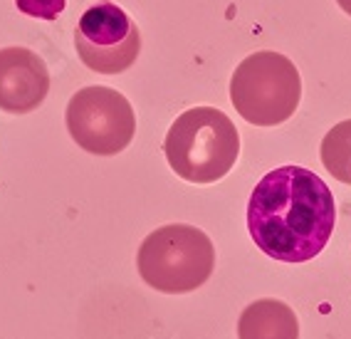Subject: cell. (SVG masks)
Instances as JSON below:
<instances>
[{"label":"cell","instance_id":"cell-11","mask_svg":"<svg viewBox=\"0 0 351 339\" xmlns=\"http://www.w3.org/2000/svg\"><path fill=\"white\" fill-rule=\"evenodd\" d=\"M337 3H339V8H341L346 15H351V0H337Z\"/></svg>","mask_w":351,"mask_h":339},{"label":"cell","instance_id":"cell-10","mask_svg":"<svg viewBox=\"0 0 351 339\" xmlns=\"http://www.w3.org/2000/svg\"><path fill=\"white\" fill-rule=\"evenodd\" d=\"M15 5L23 15L27 18H38V20H57L64 13L67 8V0H15Z\"/></svg>","mask_w":351,"mask_h":339},{"label":"cell","instance_id":"cell-8","mask_svg":"<svg viewBox=\"0 0 351 339\" xmlns=\"http://www.w3.org/2000/svg\"><path fill=\"white\" fill-rule=\"evenodd\" d=\"M238 339H300V320L282 300H255L240 314Z\"/></svg>","mask_w":351,"mask_h":339},{"label":"cell","instance_id":"cell-6","mask_svg":"<svg viewBox=\"0 0 351 339\" xmlns=\"http://www.w3.org/2000/svg\"><path fill=\"white\" fill-rule=\"evenodd\" d=\"M82 65L97 75H119L138 60L141 32L117 3L101 0L84 10L75 27Z\"/></svg>","mask_w":351,"mask_h":339},{"label":"cell","instance_id":"cell-4","mask_svg":"<svg viewBox=\"0 0 351 339\" xmlns=\"http://www.w3.org/2000/svg\"><path fill=\"white\" fill-rule=\"evenodd\" d=\"M300 100V69L280 52L260 50L245 57L230 77V102L247 124H282L297 112Z\"/></svg>","mask_w":351,"mask_h":339},{"label":"cell","instance_id":"cell-3","mask_svg":"<svg viewBox=\"0 0 351 339\" xmlns=\"http://www.w3.org/2000/svg\"><path fill=\"white\" fill-rule=\"evenodd\" d=\"M138 275L166 295H186L203 288L215 268V248L201 228L171 223L149 233L136 255Z\"/></svg>","mask_w":351,"mask_h":339},{"label":"cell","instance_id":"cell-1","mask_svg":"<svg viewBox=\"0 0 351 339\" xmlns=\"http://www.w3.org/2000/svg\"><path fill=\"white\" fill-rule=\"evenodd\" d=\"M337 226V203L314 171L280 166L260 178L247 201V231L280 263H307L326 248Z\"/></svg>","mask_w":351,"mask_h":339},{"label":"cell","instance_id":"cell-9","mask_svg":"<svg viewBox=\"0 0 351 339\" xmlns=\"http://www.w3.org/2000/svg\"><path fill=\"white\" fill-rule=\"evenodd\" d=\"M322 163L337 181L351 186V119L334 124L322 139Z\"/></svg>","mask_w":351,"mask_h":339},{"label":"cell","instance_id":"cell-2","mask_svg":"<svg viewBox=\"0 0 351 339\" xmlns=\"http://www.w3.org/2000/svg\"><path fill=\"white\" fill-rule=\"evenodd\" d=\"M163 154L176 176L206 186L232 171L240 156V134L226 112L193 107L176 117L163 139Z\"/></svg>","mask_w":351,"mask_h":339},{"label":"cell","instance_id":"cell-5","mask_svg":"<svg viewBox=\"0 0 351 339\" xmlns=\"http://www.w3.org/2000/svg\"><path fill=\"white\" fill-rule=\"evenodd\" d=\"M67 132L80 149L95 156H117L134 141L136 114L132 102L112 87H84L67 102Z\"/></svg>","mask_w":351,"mask_h":339},{"label":"cell","instance_id":"cell-7","mask_svg":"<svg viewBox=\"0 0 351 339\" xmlns=\"http://www.w3.org/2000/svg\"><path fill=\"white\" fill-rule=\"evenodd\" d=\"M50 95V69L38 52L27 47L0 50V109L30 114Z\"/></svg>","mask_w":351,"mask_h":339}]
</instances>
